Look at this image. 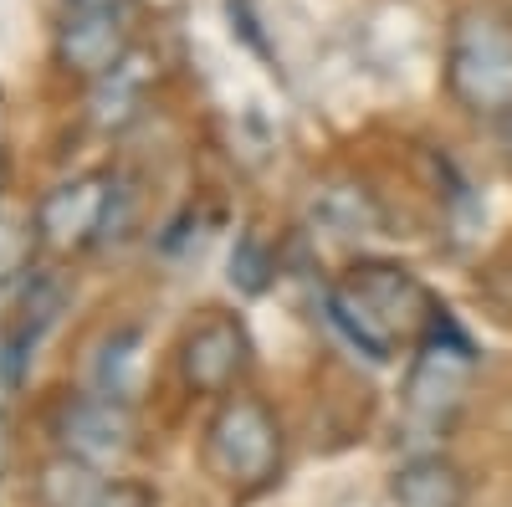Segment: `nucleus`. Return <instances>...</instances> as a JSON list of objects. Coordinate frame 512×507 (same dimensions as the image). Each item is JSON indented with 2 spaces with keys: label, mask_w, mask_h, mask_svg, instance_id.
I'll list each match as a JSON object with an SVG mask.
<instances>
[{
  "label": "nucleus",
  "mask_w": 512,
  "mask_h": 507,
  "mask_svg": "<svg viewBox=\"0 0 512 507\" xmlns=\"http://www.w3.org/2000/svg\"><path fill=\"white\" fill-rule=\"evenodd\" d=\"M128 0H72V11H118L123 16Z\"/></svg>",
  "instance_id": "obj_14"
},
{
  "label": "nucleus",
  "mask_w": 512,
  "mask_h": 507,
  "mask_svg": "<svg viewBox=\"0 0 512 507\" xmlns=\"http://www.w3.org/2000/svg\"><path fill=\"white\" fill-rule=\"evenodd\" d=\"M323 308L333 318V328L349 338V344L384 364L395 354L400 338H415L436 323V303L405 267H390V262H359L349 267V277H338L328 292H323Z\"/></svg>",
  "instance_id": "obj_1"
},
{
  "label": "nucleus",
  "mask_w": 512,
  "mask_h": 507,
  "mask_svg": "<svg viewBox=\"0 0 512 507\" xmlns=\"http://www.w3.org/2000/svg\"><path fill=\"white\" fill-rule=\"evenodd\" d=\"M472 374H477V349L466 338L446 308L436 313V323L425 328L420 338V354L410 364V379H405V415L425 431H441L446 420L461 410L466 390H472Z\"/></svg>",
  "instance_id": "obj_3"
},
{
  "label": "nucleus",
  "mask_w": 512,
  "mask_h": 507,
  "mask_svg": "<svg viewBox=\"0 0 512 507\" xmlns=\"http://www.w3.org/2000/svg\"><path fill=\"white\" fill-rule=\"evenodd\" d=\"M400 507H461L466 482L446 456H410L390 482Z\"/></svg>",
  "instance_id": "obj_10"
},
{
  "label": "nucleus",
  "mask_w": 512,
  "mask_h": 507,
  "mask_svg": "<svg viewBox=\"0 0 512 507\" xmlns=\"http://www.w3.org/2000/svg\"><path fill=\"white\" fill-rule=\"evenodd\" d=\"M57 52L67 67L103 77L108 67L123 62V16L118 11H72L62 26Z\"/></svg>",
  "instance_id": "obj_9"
},
{
  "label": "nucleus",
  "mask_w": 512,
  "mask_h": 507,
  "mask_svg": "<svg viewBox=\"0 0 512 507\" xmlns=\"http://www.w3.org/2000/svg\"><path fill=\"white\" fill-rule=\"evenodd\" d=\"M134 98H139V62H118L103 72L98 93H93V118L98 123H123L134 113Z\"/></svg>",
  "instance_id": "obj_12"
},
{
  "label": "nucleus",
  "mask_w": 512,
  "mask_h": 507,
  "mask_svg": "<svg viewBox=\"0 0 512 507\" xmlns=\"http://www.w3.org/2000/svg\"><path fill=\"white\" fill-rule=\"evenodd\" d=\"M113 216V190L108 180H77V185H62L41 200V231L57 246H72V241H88L93 231H103Z\"/></svg>",
  "instance_id": "obj_8"
},
{
  "label": "nucleus",
  "mask_w": 512,
  "mask_h": 507,
  "mask_svg": "<svg viewBox=\"0 0 512 507\" xmlns=\"http://www.w3.org/2000/svg\"><path fill=\"white\" fill-rule=\"evenodd\" d=\"M446 88L461 108L512 113V21L497 11H461L446 41Z\"/></svg>",
  "instance_id": "obj_2"
},
{
  "label": "nucleus",
  "mask_w": 512,
  "mask_h": 507,
  "mask_svg": "<svg viewBox=\"0 0 512 507\" xmlns=\"http://www.w3.org/2000/svg\"><path fill=\"white\" fill-rule=\"evenodd\" d=\"M205 456L226 482H267L282 456L277 420L256 400H226L205 431Z\"/></svg>",
  "instance_id": "obj_4"
},
{
  "label": "nucleus",
  "mask_w": 512,
  "mask_h": 507,
  "mask_svg": "<svg viewBox=\"0 0 512 507\" xmlns=\"http://www.w3.org/2000/svg\"><path fill=\"white\" fill-rule=\"evenodd\" d=\"M41 497H47V507H149L144 487L108 477L103 467H93L82 456H57L41 472Z\"/></svg>",
  "instance_id": "obj_7"
},
{
  "label": "nucleus",
  "mask_w": 512,
  "mask_h": 507,
  "mask_svg": "<svg viewBox=\"0 0 512 507\" xmlns=\"http://www.w3.org/2000/svg\"><path fill=\"white\" fill-rule=\"evenodd\" d=\"M139 385V333H113L98 354V395L128 400Z\"/></svg>",
  "instance_id": "obj_11"
},
{
  "label": "nucleus",
  "mask_w": 512,
  "mask_h": 507,
  "mask_svg": "<svg viewBox=\"0 0 512 507\" xmlns=\"http://www.w3.org/2000/svg\"><path fill=\"white\" fill-rule=\"evenodd\" d=\"M267 282H272V257H267V246L256 241V236H241L236 251H231V287L262 292Z\"/></svg>",
  "instance_id": "obj_13"
},
{
  "label": "nucleus",
  "mask_w": 512,
  "mask_h": 507,
  "mask_svg": "<svg viewBox=\"0 0 512 507\" xmlns=\"http://www.w3.org/2000/svg\"><path fill=\"white\" fill-rule=\"evenodd\" d=\"M62 446L67 456H82L93 467H113V461L128 456L134 446V415H128L123 400L113 395H88V400H72L62 410Z\"/></svg>",
  "instance_id": "obj_5"
},
{
  "label": "nucleus",
  "mask_w": 512,
  "mask_h": 507,
  "mask_svg": "<svg viewBox=\"0 0 512 507\" xmlns=\"http://www.w3.org/2000/svg\"><path fill=\"white\" fill-rule=\"evenodd\" d=\"M502 149H507V159H512V113H502Z\"/></svg>",
  "instance_id": "obj_15"
},
{
  "label": "nucleus",
  "mask_w": 512,
  "mask_h": 507,
  "mask_svg": "<svg viewBox=\"0 0 512 507\" xmlns=\"http://www.w3.org/2000/svg\"><path fill=\"white\" fill-rule=\"evenodd\" d=\"M246 328L236 318H210L200 323L190 338H185V349H180V369H185V385L200 390V395H221L231 379L246 369Z\"/></svg>",
  "instance_id": "obj_6"
}]
</instances>
